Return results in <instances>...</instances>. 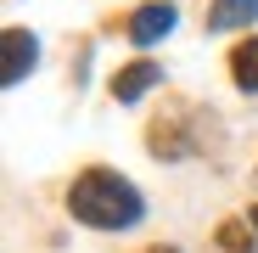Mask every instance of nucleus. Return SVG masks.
<instances>
[{
    "label": "nucleus",
    "instance_id": "1",
    "mask_svg": "<svg viewBox=\"0 0 258 253\" xmlns=\"http://www.w3.org/2000/svg\"><path fill=\"white\" fill-rule=\"evenodd\" d=\"M68 214L90 231H129L146 214V203H141L135 180H123L118 169H84L68 186Z\"/></svg>",
    "mask_w": 258,
    "mask_h": 253
},
{
    "label": "nucleus",
    "instance_id": "2",
    "mask_svg": "<svg viewBox=\"0 0 258 253\" xmlns=\"http://www.w3.org/2000/svg\"><path fill=\"white\" fill-rule=\"evenodd\" d=\"M168 28H174V6H168V0H146V6H135V12L123 17L129 45H157Z\"/></svg>",
    "mask_w": 258,
    "mask_h": 253
},
{
    "label": "nucleus",
    "instance_id": "3",
    "mask_svg": "<svg viewBox=\"0 0 258 253\" xmlns=\"http://www.w3.org/2000/svg\"><path fill=\"white\" fill-rule=\"evenodd\" d=\"M34 62H39V45H34L28 28H6L0 34V79L6 84H17L23 73H34Z\"/></svg>",
    "mask_w": 258,
    "mask_h": 253
},
{
    "label": "nucleus",
    "instance_id": "4",
    "mask_svg": "<svg viewBox=\"0 0 258 253\" xmlns=\"http://www.w3.org/2000/svg\"><path fill=\"white\" fill-rule=\"evenodd\" d=\"M157 79H163V68L141 57V62H129V68H118V79H112V96H118V102H141V96L152 90Z\"/></svg>",
    "mask_w": 258,
    "mask_h": 253
},
{
    "label": "nucleus",
    "instance_id": "5",
    "mask_svg": "<svg viewBox=\"0 0 258 253\" xmlns=\"http://www.w3.org/2000/svg\"><path fill=\"white\" fill-rule=\"evenodd\" d=\"M258 17V0H208V28H247Z\"/></svg>",
    "mask_w": 258,
    "mask_h": 253
},
{
    "label": "nucleus",
    "instance_id": "6",
    "mask_svg": "<svg viewBox=\"0 0 258 253\" xmlns=\"http://www.w3.org/2000/svg\"><path fill=\"white\" fill-rule=\"evenodd\" d=\"M230 79L241 84L247 96H258V34H252V39H241V45L230 51Z\"/></svg>",
    "mask_w": 258,
    "mask_h": 253
},
{
    "label": "nucleus",
    "instance_id": "7",
    "mask_svg": "<svg viewBox=\"0 0 258 253\" xmlns=\"http://www.w3.org/2000/svg\"><path fill=\"white\" fill-rule=\"evenodd\" d=\"M213 242L230 247V253H252V220H225L219 231H213Z\"/></svg>",
    "mask_w": 258,
    "mask_h": 253
},
{
    "label": "nucleus",
    "instance_id": "8",
    "mask_svg": "<svg viewBox=\"0 0 258 253\" xmlns=\"http://www.w3.org/2000/svg\"><path fill=\"white\" fill-rule=\"evenodd\" d=\"M146 253H180V247H146Z\"/></svg>",
    "mask_w": 258,
    "mask_h": 253
},
{
    "label": "nucleus",
    "instance_id": "9",
    "mask_svg": "<svg viewBox=\"0 0 258 253\" xmlns=\"http://www.w3.org/2000/svg\"><path fill=\"white\" fill-rule=\"evenodd\" d=\"M247 220H252V231H258V208H252V214H247Z\"/></svg>",
    "mask_w": 258,
    "mask_h": 253
}]
</instances>
